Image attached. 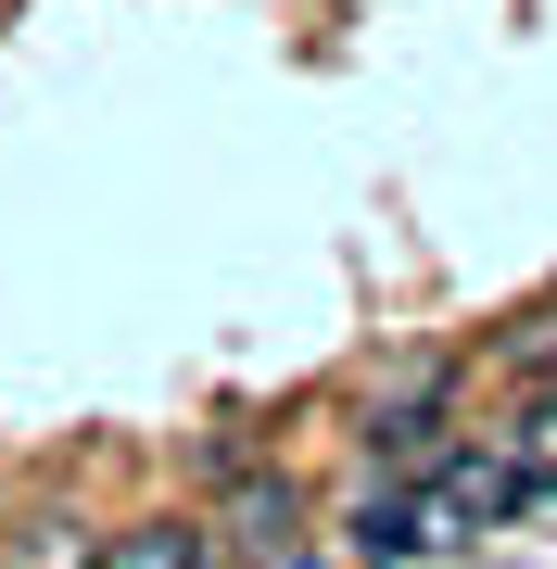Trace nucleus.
Returning a JSON list of instances; mask_svg holds the SVG:
<instances>
[{
	"label": "nucleus",
	"mask_w": 557,
	"mask_h": 569,
	"mask_svg": "<svg viewBox=\"0 0 557 569\" xmlns=\"http://www.w3.org/2000/svg\"><path fill=\"white\" fill-rule=\"evenodd\" d=\"M431 481H444V507L469 519V531H519V519H533V481L507 468V443H495L481 418H469V430L444 443V468H431Z\"/></svg>",
	"instance_id": "4"
},
{
	"label": "nucleus",
	"mask_w": 557,
	"mask_h": 569,
	"mask_svg": "<svg viewBox=\"0 0 557 569\" xmlns=\"http://www.w3.org/2000/svg\"><path fill=\"white\" fill-rule=\"evenodd\" d=\"M190 507H203V545H216L228 569H279V557L317 545V493H305V468H279L267 443H253L241 468H216Z\"/></svg>",
	"instance_id": "2"
},
{
	"label": "nucleus",
	"mask_w": 557,
	"mask_h": 569,
	"mask_svg": "<svg viewBox=\"0 0 557 569\" xmlns=\"http://www.w3.org/2000/svg\"><path fill=\"white\" fill-rule=\"evenodd\" d=\"M469 355H392L368 380V406H355V456H368V481H431L444 443L469 430Z\"/></svg>",
	"instance_id": "1"
},
{
	"label": "nucleus",
	"mask_w": 557,
	"mask_h": 569,
	"mask_svg": "<svg viewBox=\"0 0 557 569\" xmlns=\"http://www.w3.org/2000/svg\"><path fill=\"white\" fill-rule=\"evenodd\" d=\"M279 569H355V557H330V545H305V557H279Z\"/></svg>",
	"instance_id": "9"
},
{
	"label": "nucleus",
	"mask_w": 557,
	"mask_h": 569,
	"mask_svg": "<svg viewBox=\"0 0 557 569\" xmlns=\"http://www.w3.org/2000/svg\"><path fill=\"white\" fill-rule=\"evenodd\" d=\"M481 380H507V392H533V380H557V291H545V305H507L495 329H481Z\"/></svg>",
	"instance_id": "6"
},
{
	"label": "nucleus",
	"mask_w": 557,
	"mask_h": 569,
	"mask_svg": "<svg viewBox=\"0 0 557 569\" xmlns=\"http://www.w3.org/2000/svg\"><path fill=\"white\" fill-rule=\"evenodd\" d=\"M89 569H216V545H203V507H140V519H115Z\"/></svg>",
	"instance_id": "5"
},
{
	"label": "nucleus",
	"mask_w": 557,
	"mask_h": 569,
	"mask_svg": "<svg viewBox=\"0 0 557 569\" xmlns=\"http://www.w3.org/2000/svg\"><path fill=\"white\" fill-rule=\"evenodd\" d=\"M444 569H533V557H444Z\"/></svg>",
	"instance_id": "10"
},
{
	"label": "nucleus",
	"mask_w": 557,
	"mask_h": 569,
	"mask_svg": "<svg viewBox=\"0 0 557 569\" xmlns=\"http://www.w3.org/2000/svg\"><path fill=\"white\" fill-rule=\"evenodd\" d=\"M342 531H355V569H444V557H469V519L444 507V481H368Z\"/></svg>",
	"instance_id": "3"
},
{
	"label": "nucleus",
	"mask_w": 557,
	"mask_h": 569,
	"mask_svg": "<svg viewBox=\"0 0 557 569\" xmlns=\"http://www.w3.org/2000/svg\"><path fill=\"white\" fill-rule=\"evenodd\" d=\"M481 430H495V443H507V468L533 481V507H557V392H507Z\"/></svg>",
	"instance_id": "8"
},
{
	"label": "nucleus",
	"mask_w": 557,
	"mask_h": 569,
	"mask_svg": "<svg viewBox=\"0 0 557 569\" xmlns=\"http://www.w3.org/2000/svg\"><path fill=\"white\" fill-rule=\"evenodd\" d=\"M89 557H102V519L89 507H26L0 531V569H89Z\"/></svg>",
	"instance_id": "7"
}]
</instances>
